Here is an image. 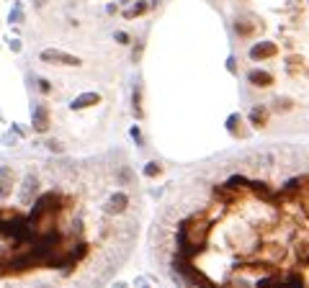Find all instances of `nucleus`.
<instances>
[{"label": "nucleus", "instance_id": "nucleus-1", "mask_svg": "<svg viewBox=\"0 0 309 288\" xmlns=\"http://www.w3.org/2000/svg\"><path fill=\"white\" fill-rule=\"evenodd\" d=\"M41 62H49V64H64V67H78L80 59L67 54V52H59V49H44L41 52Z\"/></svg>", "mask_w": 309, "mask_h": 288}, {"label": "nucleus", "instance_id": "nucleus-2", "mask_svg": "<svg viewBox=\"0 0 309 288\" xmlns=\"http://www.w3.org/2000/svg\"><path fill=\"white\" fill-rule=\"evenodd\" d=\"M278 54V47L273 41H258L255 47H250V59L253 62H263V59H271Z\"/></svg>", "mask_w": 309, "mask_h": 288}, {"label": "nucleus", "instance_id": "nucleus-3", "mask_svg": "<svg viewBox=\"0 0 309 288\" xmlns=\"http://www.w3.org/2000/svg\"><path fill=\"white\" fill-rule=\"evenodd\" d=\"M13 183H16L13 167H0V198H8L13 193Z\"/></svg>", "mask_w": 309, "mask_h": 288}, {"label": "nucleus", "instance_id": "nucleus-4", "mask_svg": "<svg viewBox=\"0 0 309 288\" xmlns=\"http://www.w3.org/2000/svg\"><path fill=\"white\" fill-rule=\"evenodd\" d=\"M258 29H263L258 21H253V18H237L235 21V31L242 36V39H250V36H255V31Z\"/></svg>", "mask_w": 309, "mask_h": 288}, {"label": "nucleus", "instance_id": "nucleus-5", "mask_svg": "<svg viewBox=\"0 0 309 288\" xmlns=\"http://www.w3.org/2000/svg\"><path fill=\"white\" fill-rule=\"evenodd\" d=\"M34 131H39V134L49 131V108L47 106H36L34 108Z\"/></svg>", "mask_w": 309, "mask_h": 288}, {"label": "nucleus", "instance_id": "nucleus-6", "mask_svg": "<svg viewBox=\"0 0 309 288\" xmlns=\"http://www.w3.org/2000/svg\"><path fill=\"white\" fill-rule=\"evenodd\" d=\"M126 206H129V196L119 190V193H114L111 198H108L106 211H108V214H124V211H126Z\"/></svg>", "mask_w": 309, "mask_h": 288}, {"label": "nucleus", "instance_id": "nucleus-7", "mask_svg": "<svg viewBox=\"0 0 309 288\" xmlns=\"http://www.w3.org/2000/svg\"><path fill=\"white\" fill-rule=\"evenodd\" d=\"M248 80H250V85H255V87H271V85L276 82L273 75L266 72V70H250V72H248Z\"/></svg>", "mask_w": 309, "mask_h": 288}, {"label": "nucleus", "instance_id": "nucleus-8", "mask_svg": "<svg viewBox=\"0 0 309 288\" xmlns=\"http://www.w3.org/2000/svg\"><path fill=\"white\" fill-rule=\"evenodd\" d=\"M98 103H101V95L98 93H83V95H78L70 103V108L72 111H83V108H91V106H98Z\"/></svg>", "mask_w": 309, "mask_h": 288}, {"label": "nucleus", "instance_id": "nucleus-9", "mask_svg": "<svg viewBox=\"0 0 309 288\" xmlns=\"http://www.w3.org/2000/svg\"><path fill=\"white\" fill-rule=\"evenodd\" d=\"M250 124H253L255 129L266 126V124H268V108H266V106H255V108L250 111Z\"/></svg>", "mask_w": 309, "mask_h": 288}, {"label": "nucleus", "instance_id": "nucleus-10", "mask_svg": "<svg viewBox=\"0 0 309 288\" xmlns=\"http://www.w3.org/2000/svg\"><path fill=\"white\" fill-rule=\"evenodd\" d=\"M227 126H229V131H232L235 137H248V131L242 129V116H237V114H235V116H229Z\"/></svg>", "mask_w": 309, "mask_h": 288}, {"label": "nucleus", "instance_id": "nucleus-11", "mask_svg": "<svg viewBox=\"0 0 309 288\" xmlns=\"http://www.w3.org/2000/svg\"><path fill=\"white\" fill-rule=\"evenodd\" d=\"M273 111L276 114H289V111H294V101L291 98H276L273 101Z\"/></svg>", "mask_w": 309, "mask_h": 288}, {"label": "nucleus", "instance_id": "nucleus-12", "mask_svg": "<svg viewBox=\"0 0 309 288\" xmlns=\"http://www.w3.org/2000/svg\"><path fill=\"white\" fill-rule=\"evenodd\" d=\"M147 11H149V3H144V0H139V3H137L134 8H129L124 16H126V18H137V16H142V13H147Z\"/></svg>", "mask_w": 309, "mask_h": 288}, {"label": "nucleus", "instance_id": "nucleus-13", "mask_svg": "<svg viewBox=\"0 0 309 288\" xmlns=\"http://www.w3.org/2000/svg\"><path fill=\"white\" fill-rule=\"evenodd\" d=\"M160 172H163V165H160V162H149V165L144 167V175H147V178H158Z\"/></svg>", "mask_w": 309, "mask_h": 288}, {"label": "nucleus", "instance_id": "nucleus-14", "mask_svg": "<svg viewBox=\"0 0 309 288\" xmlns=\"http://www.w3.org/2000/svg\"><path fill=\"white\" fill-rule=\"evenodd\" d=\"M31 190H36V178H26V188H24V201H31Z\"/></svg>", "mask_w": 309, "mask_h": 288}, {"label": "nucleus", "instance_id": "nucleus-15", "mask_svg": "<svg viewBox=\"0 0 309 288\" xmlns=\"http://www.w3.org/2000/svg\"><path fill=\"white\" fill-rule=\"evenodd\" d=\"M39 90H41V93H49V90H52V85H49L47 80H39Z\"/></svg>", "mask_w": 309, "mask_h": 288}, {"label": "nucleus", "instance_id": "nucleus-16", "mask_svg": "<svg viewBox=\"0 0 309 288\" xmlns=\"http://www.w3.org/2000/svg\"><path fill=\"white\" fill-rule=\"evenodd\" d=\"M119 178H121V183H129V180H131V172H129V167H124V170H121Z\"/></svg>", "mask_w": 309, "mask_h": 288}, {"label": "nucleus", "instance_id": "nucleus-17", "mask_svg": "<svg viewBox=\"0 0 309 288\" xmlns=\"http://www.w3.org/2000/svg\"><path fill=\"white\" fill-rule=\"evenodd\" d=\"M116 41H119V44H129V36H126L124 31H119V34H116Z\"/></svg>", "mask_w": 309, "mask_h": 288}]
</instances>
